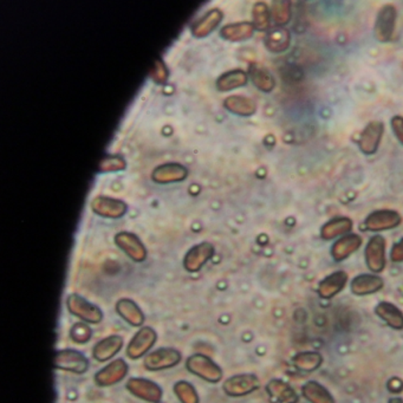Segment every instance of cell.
I'll list each match as a JSON object with an SVG mask.
<instances>
[{"label":"cell","instance_id":"obj_1","mask_svg":"<svg viewBox=\"0 0 403 403\" xmlns=\"http://www.w3.org/2000/svg\"><path fill=\"white\" fill-rule=\"evenodd\" d=\"M186 367L191 373L211 383L219 382L223 377V370L219 365H215L211 358L203 353L192 355L186 362Z\"/></svg>","mask_w":403,"mask_h":403},{"label":"cell","instance_id":"obj_2","mask_svg":"<svg viewBox=\"0 0 403 403\" xmlns=\"http://www.w3.org/2000/svg\"><path fill=\"white\" fill-rule=\"evenodd\" d=\"M66 307L73 316L83 319L85 323L97 324L103 319V312L100 307L89 303L88 300L78 295H70L66 300Z\"/></svg>","mask_w":403,"mask_h":403},{"label":"cell","instance_id":"obj_3","mask_svg":"<svg viewBox=\"0 0 403 403\" xmlns=\"http://www.w3.org/2000/svg\"><path fill=\"white\" fill-rule=\"evenodd\" d=\"M261 387V381L254 374H240L225 381L223 388L232 397L249 395Z\"/></svg>","mask_w":403,"mask_h":403},{"label":"cell","instance_id":"obj_4","mask_svg":"<svg viewBox=\"0 0 403 403\" xmlns=\"http://www.w3.org/2000/svg\"><path fill=\"white\" fill-rule=\"evenodd\" d=\"M396 20H397V11L393 5H384L377 13L375 27H374V35L379 42H388L392 39L395 31Z\"/></svg>","mask_w":403,"mask_h":403},{"label":"cell","instance_id":"obj_5","mask_svg":"<svg viewBox=\"0 0 403 403\" xmlns=\"http://www.w3.org/2000/svg\"><path fill=\"white\" fill-rule=\"evenodd\" d=\"M54 368L70 373L83 374L88 370L89 361L83 353L76 350H59L54 356Z\"/></svg>","mask_w":403,"mask_h":403},{"label":"cell","instance_id":"obj_6","mask_svg":"<svg viewBox=\"0 0 403 403\" xmlns=\"http://www.w3.org/2000/svg\"><path fill=\"white\" fill-rule=\"evenodd\" d=\"M365 258L367 266L374 273L383 272L386 269V239L374 235L365 246Z\"/></svg>","mask_w":403,"mask_h":403},{"label":"cell","instance_id":"obj_7","mask_svg":"<svg viewBox=\"0 0 403 403\" xmlns=\"http://www.w3.org/2000/svg\"><path fill=\"white\" fill-rule=\"evenodd\" d=\"M402 223V217L399 212L393 210H379L367 217L365 228L372 232L392 230Z\"/></svg>","mask_w":403,"mask_h":403},{"label":"cell","instance_id":"obj_8","mask_svg":"<svg viewBox=\"0 0 403 403\" xmlns=\"http://www.w3.org/2000/svg\"><path fill=\"white\" fill-rule=\"evenodd\" d=\"M181 361V353L172 348H161L148 353L145 358V367L148 370H162V369L172 368L179 365Z\"/></svg>","mask_w":403,"mask_h":403},{"label":"cell","instance_id":"obj_9","mask_svg":"<svg viewBox=\"0 0 403 403\" xmlns=\"http://www.w3.org/2000/svg\"><path fill=\"white\" fill-rule=\"evenodd\" d=\"M384 124L381 121H372L367 124L365 131H362L358 147L365 155H373L376 153L381 141L383 138Z\"/></svg>","mask_w":403,"mask_h":403},{"label":"cell","instance_id":"obj_10","mask_svg":"<svg viewBox=\"0 0 403 403\" xmlns=\"http://www.w3.org/2000/svg\"><path fill=\"white\" fill-rule=\"evenodd\" d=\"M127 389L133 395L147 402L159 403L162 399V389L155 382L147 379H131L127 382Z\"/></svg>","mask_w":403,"mask_h":403},{"label":"cell","instance_id":"obj_11","mask_svg":"<svg viewBox=\"0 0 403 403\" xmlns=\"http://www.w3.org/2000/svg\"><path fill=\"white\" fill-rule=\"evenodd\" d=\"M156 342V332L149 327H143L131 338V343L127 348V355L131 360H138L142 358L145 353H148L154 343Z\"/></svg>","mask_w":403,"mask_h":403},{"label":"cell","instance_id":"obj_12","mask_svg":"<svg viewBox=\"0 0 403 403\" xmlns=\"http://www.w3.org/2000/svg\"><path fill=\"white\" fill-rule=\"evenodd\" d=\"M214 254V247L210 242H200L193 246L184 257V269L189 272H198Z\"/></svg>","mask_w":403,"mask_h":403},{"label":"cell","instance_id":"obj_13","mask_svg":"<svg viewBox=\"0 0 403 403\" xmlns=\"http://www.w3.org/2000/svg\"><path fill=\"white\" fill-rule=\"evenodd\" d=\"M116 245L136 263H141L147 257L146 247L142 242L131 232H119L115 235Z\"/></svg>","mask_w":403,"mask_h":403},{"label":"cell","instance_id":"obj_14","mask_svg":"<svg viewBox=\"0 0 403 403\" xmlns=\"http://www.w3.org/2000/svg\"><path fill=\"white\" fill-rule=\"evenodd\" d=\"M92 211L104 218L117 219L126 214L127 205L122 200L114 199L109 196H97L92 200Z\"/></svg>","mask_w":403,"mask_h":403},{"label":"cell","instance_id":"obj_15","mask_svg":"<svg viewBox=\"0 0 403 403\" xmlns=\"http://www.w3.org/2000/svg\"><path fill=\"white\" fill-rule=\"evenodd\" d=\"M127 373V363L123 361L122 358H117L112 363H109L107 367L101 369L95 375V382L101 387H109L122 380Z\"/></svg>","mask_w":403,"mask_h":403},{"label":"cell","instance_id":"obj_16","mask_svg":"<svg viewBox=\"0 0 403 403\" xmlns=\"http://www.w3.org/2000/svg\"><path fill=\"white\" fill-rule=\"evenodd\" d=\"M384 286V281L381 277L375 276V274H358L355 277L350 288L355 296H369L373 295L376 292L381 291Z\"/></svg>","mask_w":403,"mask_h":403},{"label":"cell","instance_id":"obj_17","mask_svg":"<svg viewBox=\"0 0 403 403\" xmlns=\"http://www.w3.org/2000/svg\"><path fill=\"white\" fill-rule=\"evenodd\" d=\"M266 392L269 394L270 400L272 401V403L300 402V396L296 390L283 380L274 379V380L270 381L269 383L266 384Z\"/></svg>","mask_w":403,"mask_h":403},{"label":"cell","instance_id":"obj_18","mask_svg":"<svg viewBox=\"0 0 403 403\" xmlns=\"http://www.w3.org/2000/svg\"><path fill=\"white\" fill-rule=\"evenodd\" d=\"M187 175L189 169L184 166L180 163H166L154 169L152 179L156 184H170L184 180Z\"/></svg>","mask_w":403,"mask_h":403},{"label":"cell","instance_id":"obj_19","mask_svg":"<svg viewBox=\"0 0 403 403\" xmlns=\"http://www.w3.org/2000/svg\"><path fill=\"white\" fill-rule=\"evenodd\" d=\"M346 281H348V274L344 271H336V272L331 273L319 283L318 288H317L319 297L323 300H330L346 288Z\"/></svg>","mask_w":403,"mask_h":403},{"label":"cell","instance_id":"obj_20","mask_svg":"<svg viewBox=\"0 0 403 403\" xmlns=\"http://www.w3.org/2000/svg\"><path fill=\"white\" fill-rule=\"evenodd\" d=\"M123 338L119 335H112L97 343L92 349V356L98 362H105L114 358L122 349Z\"/></svg>","mask_w":403,"mask_h":403},{"label":"cell","instance_id":"obj_21","mask_svg":"<svg viewBox=\"0 0 403 403\" xmlns=\"http://www.w3.org/2000/svg\"><path fill=\"white\" fill-rule=\"evenodd\" d=\"M362 238L358 235L351 233L346 235L341 239H338L331 247V254L336 261H342L350 257L353 252L361 247Z\"/></svg>","mask_w":403,"mask_h":403},{"label":"cell","instance_id":"obj_22","mask_svg":"<svg viewBox=\"0 0 403 403\" xmlns=\"http://www.w3.org/2000/svg\"><path fill=\"white\" fill-rule=\"evenodd\" d=\"M264 43H265L266 49L270 52L281 54V52L288 50L290 43H291L290 31L285 27H276L266 34Z\"/></svg>","mask_w":403,"mask_h":403},{"label":"cell","instance_id":"obj_23","mask_svg":"<svg viewBox=\"0 0 403 403\" xmlns=\"http://www.w3.org/2000/svg\"><path fill=\"white\" fill-rule=\"evenodd\" d=\"M221 20H223V12L220 11L219 8H212L193 25V36H196L198 38H203V37L211 35L212 32L221 23Z\"/></svg>","mask_w":403,"mask_h":403},{"label":"cell","instance_id":"obj_24","mask_svg":"<svg viewBox=\"0 0 403 403\" xmlns=\"http://www.w3.org/2000/svg\"><path fill=\"white\" fill-rule=\"evenodd\" d=\"M116 312L126 322L133 327H141L145 322L142 310L138 307L134 300L123 298L116 303Z\"/></svg>","mask_w":403,"mask_h":403},{"label":"cell","instance_id":"obj_25","mask_svg":"<svg viewBox=\"0 0 403 403\" xmlns=\"http://www.w3.org/2000/svg\"><path fill=\"white\" fill-rule=\"evenodd\" d=\"M302 395L310 403H336V400L327 387L317 381H307V383H304Z\"/></svg>","mask_w":403,"mask_h":403},{"label":"cell","instance_id":"obj_26","mask_svg":"<svg viewBox=\"0 0 403 403\" xmlns=\"http://www.w3.org/2000/svg\"><path fill=\"white\" fill-rule=\"evenodd\" d=\"M375 314L389 327L395 330H403V312L389 302H381L375 307Z\"/></svg>","mask_w":403,"mask_h":403},{"label":"cell","instance_id":"obj_27","mask_svg":"<svg viewBox=\"0 0 403 403\" xmlns=\"http://www.w3.org/2000/svg\"><path fill=\"white\" fill-rule=\"evenodd\" d=\"M224 105L227 110L239 116H251L257 112V104L250 97L232 95L227 97Z\"/></svg>","mask_w":403,"mask_h":403},{"label":"cell","instance_id":"obj_28","mask_svg":"<svg viewBox=\"0 0 403 403\" xmlns=\"http://www.w3.org/2000/svg\"><path fill=\"white\" fill-rule=\"evenodd\" d=\"M254 23L249 22H242V23L228 24L221 29L220 34L224 38L230 42H242L246 39L251 38L254 36Z\"/></svg>","mask_w":403,"mask_h":403},{"label":"cell","instance_id":"obj_29","mask_svg":"<svg viewBox=\"0 0 403 403\" xmlns=\"http://www.w3.org/2000/svg\"><path fill=\"white\" fill-rule=\"evenodd\" d=\"M353 230V221L346 217L334 218L327 224H324L321 230V235L324 240H331L339 235H346Z\"/></svg>","mask_w":403,"mask_h":403},{"label":"cell","instance_id":"obj_30","mask_svg":"<svg viewBox=\"0 0 403 403\" xmlns=\"http://www.w3.org/2000/svg\"><path fill=\"white\" fill-rule=\"evenodd\" d=\"M250 76L251 80L254 82V85L257 87L261 91L271 92L274 87H276V81L274 77L271 75L269 70L264 68V66L254 63L250 66Z\"/></svg>","mask_w":403,"mask_h":403},{"label":"cell","instance_id":"obj_31","mask_svg":"<svg viewBox=\"0 0 403 403\" xmlns=\"http://www.w3.org/2000/svg\"><path fill=\"white\" fill-rule=\"evenodd\" d=\"M247 83V73L242 70H232L225 73L218 78L217 89L219 91H230L235 89L242 88Z\"/></svg>","mask_w":403,"mask_h":403},{"label":"cell","instance_id":"obj_32","mask_svg":"<svg viewBox=\"0 0 403 403\" xmlns=\"http://www.w3.org/2000/svg\"><path fill=\"white\" fill-rule=\"evenodd\" d=\"M323 365V356L317 351H302L293 358V365L300 372L312 373Z\"/></svg>","mask_w":403,"mask_h":403},{"label":"cell","instance_id":"obj_33","mask_svg":"<svg viewBox=\"0 0 403 403\" xmlns=\"http://www.w3.org/2000/svg\"><path fill=\"white\" fill-rule=\"evenodd\" d=\"M291 3L290 1H273L271 6V18L277 27H284L291 20Z\"/></svg>","mask_w":403,"mask_h":403},{"label":"cell","instance_id":"obj_34","mask_svg":"<svg viewBox=\"0 0 403 403\" xmlns=\"http://www.w3.org/2000/svg\"><path fill=\"white\" fill-rule=\"evenodd\" d=\"M252 15H254V25L257 30L265 31L269 29L271 24V10L265 3L259 1L257 4H254Z\"/></svg>","mask_w":403,"mask_h":403},{"label":"cell","instance_id":"obj_35","mask_svg":"<svg viewBox=\"0 0 403 403\" xmlns=\"http://www.w3.org/2000/svg\"><path fill=\"white\" fill-rule=\"evenodd\" d=\"M174 392L181 403H199V396L192 384L180 381L174 386Z\"/></svg>","mask_w":403,"mask_h":403},{"label":"cell","instance_id":"obj_36","mask_svg":"<svg viewBox=\"0 0 403 403\" xmlns=\"http://www.w3.org/2000/svg\"><path fill=\"white\" fill-rule=\"evenodd\" d=\"M126 161L121 156H107L100 162L98 170L101 173H110V172H119L126 168Z\"/></svg>","mask_w":403,"mask_h":403},{"label":"cell","instance_id":"obj_37","mask_svg":"<svg viewBox=\"0 0 403 403\" xmlns=\"http://www.w3.org/2000/svg\"><path fill=\"white\" fill-rule=\"evenodd\" d=\"M91 329L85 323H76L70 330V336L73 338V342L78 343V344H85L88 342L91 338Z\"/></svg>","mask_w":403,"mask_h":403},{"label":"cell","instance_id":"obj_38","mask_svg":"<svg viewBox=\"0 0 403 403\" xmlns=\"http://www.w3.org/2000/svg\"><path fill=\"white\" fill-rule=\"evenodd\" d=\"M169 73L165 61L161 58H158L154 61L152 70H150V78L158 85H163L168 80Z\"/></svg>","mask_w":403,"mask_h":403},{"label":"cell","instance_id":"obj_39","mask_svg":"<svg viewBox=\"0 0 403 403\" xmlns=\"http://www.w3.org/2000/svg\"><path fill=\"white\" fill-rule=\"evenodd\" d=\"M392 128L396 138L403 146V117L402 116H394L392 119Z\"/></svg>","mask_w":403,"mask_h":403},{"label":"cell","instance_id":"obj_40","mask_svg":"<svg viewBox=\"0 0 403 403\" xmlns=\"http://www.w3.org/2000/svg\"><path fill=\"white\" fill-rule=\"evenodd\" d=\"M390 258L394 263H402L403 261V238L399 242L393 246Z\"/></svg>","mask_w":403,"mask_h":403},{"label":"cell","instance_id":"obj_41","mask_svg":"<svg viewBox=\"0 0 403 403\" xmlns=\"http://www.w3.org/2000/svg\"><path fill=\"white\" fill-rule=\"evenodd\" d=\"M388 403H403V400L401 397H392Z\"/></svg>","mask_w":403,"mask_h":403}]
</instances>
